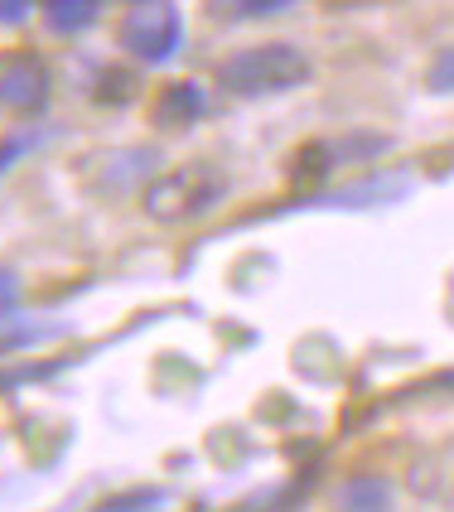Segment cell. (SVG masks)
I'll use <instances>...</instances> for the list:
<instances>
[{"mask_svg": "<svg viewBox=\"0 0 454 512\" xmlns=\"http://www.w3.org/2000/svg\"><path fill=\"white\" fill-rule=\"evenodd\" d=\"M218 83L232 97H271V92H290V87L310 83V58L295 44H256L242 54H227L218 63Z\"/></svg>", "mask_w": 454, "mask_h": 512, "instance_id": "6da1fadb", "label": "cell"}, {"mask_svg": "<svg viewBox=\"0 0 454 512\" xmlns=\"http://www.w3.org/2000/svg\"><path fill=\"white\" fill-rule=\"evenodd\" d=\"M223 194H227L223 170H213V165H179V170H165L160 179L145 184L141 208L155 223H189V218L208 213Z\"/></svg>", "mask_w": 454, "mask_h": 512, "instance_id": "7a4b0ae2", "label": "cell"}, {"mask_svg": "<svg viewBox=\"0 0 454 512\" xmlns=\"http://www.w3.org/2000/svg\"><path fill=\"white\" fill-rule=\"evenodd\" d=\"M179 10L170 0H136L126 15H121V49L141 63H165L179 49Z\"/></svg>", "mask_w": 454, "mask_h": 512, "instance_id": "3957f363", "label": "cell"}, {"mask_svg": "<svg viewBox=\"0 0 454 512\" xmlns=\"http://www.w3.org/2000/svg\"><path fill=\"white\" fill-rule=\"evenodd\" d=\"M49 102V68L34 54H15L0 63V107L10 112H39Z\"/></svg>", "mask_w": 454, "mask_h": 512, "instance_id": "277c9868", "label": "cell"}, {"mask_svg": "<svg viewBox=\"0 0 454 512\" xmlns=\"http://www.w3.org/2000/svg\"><path fill=\"white\" fill-rule=\"evenodd\" d=\"M203 107H208V97H203L199 83H170L160 97H155V126H194L203 116Z\"/></svg>", "mask_w": 454, "mask_h": 512, "instance_id": "5b68a950", "label": "cell"}, {"mask_svg": "<svg viewBox=\"0 0 454 512\" xmlns=\"http://www.w3.org/2000/svg\"><path fill=\"white\" fill-rule=\"evenodd\" d=\"M97 10H102V0H44V20L49 29L58 34H78L97 20Z\"/></svg>", "mask_w": 454, "mask_h": 512, "instance_id": "8992f818", "label": "cell"}, {"mask_svg": "<svg viewBox=\"0 0 454 512\" xmlns=\"http://www.w3.org/2000/svg\"><path fill=\"white\" fill-rule=\"evenodd\" d=\"M290 5L295 0H208V10L223 20H261V15H281Z\"/></svg>", "mask_w": 454, "mask_h": 512, "instance_id": "52a82bcc", "label": "cell"}, {"mask_svg": "<svg viewBox=\"0 0 454 512\" xmlns=\"http://www.w3.org/2000/svg\"><path fill=\"white\" fill-rule=\"evenodd\" d=\"M343 503L348 508H382L387 503V484L382 479H358V484L343 488Z\"/></svg>", "mask_w": 454, "mask_h": 512, "instance_id": "ba28073f", "label": "cell"}, {"mask_svg": "<svg viewBox=\"0 0 454 512\" xmlns=\"http://www.w3.org/2000/svg\"><path fill=\"white\" fill-rule=\"evenodd\" d=\"M29 10H34V0H0V25H20L29 20Z\"/></svg>", "mask_w": 454, "mask_h": 512, "instance_id": "9c48e42d", "label": "cell"}, {"mask_svg": "<svg viewBox=\"0 0 454 512\" xmlns=\"http://www.w3.org/2000/svg\"><path fill=\"white\" fill-rule=\"evenodd\" d=\"M141 503H165V493H126V498H112V503H107V512L141 508Z\"/></svg>", "mask_w": 454, "mask_h": 512, "instance_id": "30bf717a", "label": "cell"}, {"mask_svg": "<svg viewBox=\"0 0 454 512\" xmlns=\"http://www.w3.org/2000/svg\"><path fill=\"white\" fill-rule=\"evenodd\" d=\"M430 83L440 87V92H445V87H450V92H454V54H445V58H440V63H435V73H430Z\"/></svg>", "mask_w": 454, "mask_h": 512, "instance_id": "8fae6325", "label": "cell"}, {"mask_svg": "<svg viewBox=\"0 0 454 512\" xmlns=\"http://www.w3.org/2000/svg\"><path fill=\"white\" fill-rule=\"evenodd\" d=\"M20 150H25V145H20V141L0 145V170H5V165H10V160H15V155H20Z\"/></svg>", "mask_w": 454, "mask_h": 512, "instance_id": "7c38bea8", "label": "cell"}]
</instances>
